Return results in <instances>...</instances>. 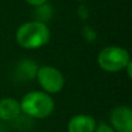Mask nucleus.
Segmentation results:
<instances>
[{"mask_svg": "<svg viewBox=\"0 0 132 132\" xmlns=\"http://www.w3.org/2000/svg\"><path fill=\"white\" fill-rule=\"evenodd\" d=\"M21 112L30 118L43 119L49 117L55 110V101L45 92L34 90L23 95L20 102Z\"/></svg>", "mask_w": 132, "mask_h": 132, "instance_id": "1", "label": "nucleus"}, {"mask_svg": "<svg viewBox=\"0 0 132 132\" xmlns=\"http://www.w3.org/2000/svg\"><path fill=\"white\" fill-rule=\"evenodd\" d=\"M50 39V30L41 21H29L19 27L16 41L24 49L34 50L44 46Z\"/></svg>", "mask_w": 132, "mask_h": 132, "instance_id": "2", "label": "nucleus"}, {"mask_svg": "<svg viewBox=\"0 0 132 132\" xmlns=\"http://www.w3.org/2000/svg\"><path fill=\"white\" fill-rule=\"evenodd\" d=\"M97 63L103 71L115 73L125 70L129 63H131V58L130 53L124 48L110 45L101 50L97 56Z\"/></svg>", "mask_w": 132, "mask_h": 132, "instance_id": "3", "label": "nucleus"}, {"mask_svg": "<svg viewBox=\"0 0 132 132\" xmlns=\"http://www.w3.org/2000/svg\"><path fill=\"white\" fill-rule=\"evenodd\" d=\"M36 78L42 89L48 94L59 93L64 88V75L58 68L52 67V66L39 67L36 72Z\"/></svg>", "mask_w": 132, "mask_h": 132, "instance_id": "4", "label": "nucleus"}, {"mask_svg": "<svg viewBox=\"0 0 132 132\" xmlns=\"http://www.w3.org/2000/svg\"><path fill=\"white\" fill-rule=\"evenodd\" d=\"M109 125L115 132H132V110L126 105L114 108L109 116Z\"/></svg>", "mask_w": 132, "mask_h": 132, "instance_id": "5", "label": "nucleus"}, {"mask_svg": "<svg viewBox=\"0 0 132 132\" xmlns=\"http://www.w3.org/2000/svg\"><path fill=\"white\" fill-rule=\"evenodd\" d=\"M95 118L89 115H75L70 119L67 124V132H94L96 129Z\"/></svg>", "mask_w": 132, "mask_h": 132, "instance_id": "6", "label": "nucleus"}, {"mask_svg": "<svg viewBox=\"0 0 132 132\" xmlns=\"http://www.w3.org/2000/svg\"><path fill=\"white\" fill-rule=\"evenodd\" d=\"M21 115L20 102L15 98L6 97L0 100V119L4 122H11L19 118Z\"/></svg>", "mask_w": 132, "mask_h": 132, "instance_id": "7", "label": "nucleus"}, {"mask_svg": "<svg viewBox=\"0 0 132 132\" xmlns=\"http://www.w3.org/2000/svg\"><path fill=\"white\" fill-rule=\"evenodd\" d=\"M37 70H38V68L35 65L34 62H31V60H26V62H23L20 66V74H21V77H23L24 79H31V78L36 77Z\"/></svg>", "mask_w": 132, "mask_h": 132, "instance_id": "8", "label": "nucleus"}, {"mask_svg": "<svg viewBox=\"0 0 132 132\" xmlns=\"http://www.w3.org/2000/svg\"><path fill=\"white\" fill-rule=\"evenodd\" d=\"M94 132H115L112 130V128L109 125V124H105V123H100L96 125V129Z\"/></svg>", "mask_w": 132, "mask_h": 132, "instance_id": "9", "label": "nucleus"}, {"mask_svg": "<svg viewBox=\"0 0 132 132\" xmlns=\"http://www.w3.org/2000/svg\"><path fill=\"white\" fill-rule=\"evenodd\" d=\"M26 1H27L29 5H31V6L41 7V6H43V5L45 4L46 0H26Z\"/></svg>", "mask_w": 132, "mask_h": 132, "instance_id": "10", "label": "nucleus"}]
</instances>
